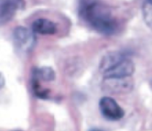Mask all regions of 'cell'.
<instances>
[{
  "label": "cell",
  "instance_id": "1",
  "mask_svg": "<svg viewBox=\"0 0 152 131\" xmlns=\"http://www.w3.org/2000/svg\"><path fill=\"white\" fill-rule=\"evenodd\" d=\"M82 16L87 23L102 34L110 35L115 31L116 22L110 9L98 1L83 6Z\"/></svg>",
  "mask_w": 152,
  "mask_h": 131
},
{
  "label": "cell",
  "instance_id": "2",
  "mask_svg": "<svg viewBox=\"0 0 152 131\" xmlns=\"http://www.w3.org/2000/svg\"><path fill=\"white\" fill-rule=\"evenodd\" d=\"M100 71L104 79L127 78L133 74L135 65L124 54L120 52H110L102 59Z\"/></svg>",
  "mask_w": 152,
  "mask_h": 131
},
{
  "label": "cell",
  "instance_id": "3",
  "mask_svg": "<svg viewBox=\"0 0 152 131\" xmlns=\"http://www.w3.org/2000/svg\"><path fill=\"white\" fill-rule=\"evenodd\" d=\"M13 40L16 47L24 52H28L36 44V37L33 30L25 27H18L13 32Z\"/></svg>",
  "mask_w": 152,
  "mask_h": 131
},
{
  "label": "cell",
  "instance_id": "4",
  "mask_svg": "<svg viewBox=\"0 0 152 131\" xmlns=\"http://www.w3.org/2000/svg\"><path fill=\"white\" fill-rule=\"evenodd\" d=\"M99 107L103 116L113 121L121 119L125 115L124 110L120 105L109 96H104L102 98L99 102Z\"/></svg>",
  "mask_w": 152,
  "mask_h": 131
},
{
  "label": "cell",
  "instance_id": "5",
  "mask_svg": "<svg viewBox=\"0 0 152 131\" xmlns=\"http://www.w3.org/2000/svg\"><path fill=\"white\" fill-rule=\"evenodd\" d=\"M18 7L15 0H0V26L7 24L13 18Z\"/></svg>",
  "mask_w": 152,
  "mask_h": 131
},
{
  "label": "cell",
  "instance_id": "6",
  "mask_svg": "<svg viewBox=\"0 0 152 131\" xmlns=\"http://www.w3.org/2000/svg\"><path fill=\"white\" fill-rule=\"evenodd\" d=\"M127 78H113L104 79L105 88L113 93H125L132 89V83Z\"/></svg>",
  "mask_w": 152,
  "mask_h": 131
},
{
  "label": "cell",
  "instance_id": "7",
  "mask_svg": "<svg viewBox=\"0 0 152 131\" xmlns=\"http://www.w3.org/2000/svg\"><path fill=\"white\" fill-rule=\"evenodd\" d=\"M32 30L42 35H52L56 32V25L47 18H39L32 24Z\"/></svg>",
  "mask_w": 152,
  "mask_h": 131
},
{
  "label": "cell",
  "instance_id": "8",
  "mask_svg": "<svg viewBox=\"0 0 152 131\" xmlns=\"http://www.w3.org/2000/svg\"><path fill=\"white\" fill-rule=\"evenodd\" d=\"M33 79L43 82H51L55 79V72L50 67H41L34 70Z\"/></svg>",
  "mask_w": 152,
  "mask_h": 131
},
{
  "label": "cell",
  "instance_id": "9",
  "mask_svg": "<svg viewBox=\"0 0 152 131\" xmlns=\"http://www.w3.org/2000/svg\"><path fill=\"white\" fill-rule=\"evenodd\" d=\"M32 88H33L36 96L41 98V99H46L50 95V91L46 88H43L40 84V82L36 79H32Z\"/></svg>",
  "mask_w": 152,
  "mask_h": 131
},
{
  "label": "cell",
  "instance_id": "10",
  "mask_svg": "<svg viewBox=\"0 0 152 131\" xmlns=\"http://www.w3.org/2000/svg\"><path fill=\"white\" fill-rule=\"evenodd\" d=\"M143 17L147 25L152 29V0H145L143 5Z\"/></svg>",
  "mask_w": 152,
  "mask_h": 131
},
{
  "label": "cell",
  "instance_id": "11",
  "mask_svg": "<svg viewBox=\"0 0 152 131\" xmlns=\"http://www.w3.org/2000/svg\"><path fill=\"white\" fill-rule=\"evenodd\" d=\"M5 77L3 76V74L0 72V89L1 88H3L4 87V85H5Z\"/></svg>",
  "mask_w": 152,
  "mask_h": 131
},
{
  "label": "cell",
  "instance_id": "12",
  "mask_svg": "<svg viewBox=\"0 0 152 131\" xmlns=\"http://www.w3.org/2000/svg\"><path fill=\"white\" fill-rule=\"evenodd\" d=\"M95 1H97V0H82V4H83V6H85V5H88V4L95 2Z\"/></svg>",
  "mask_w": 152,
  "mask_h": 131
},
{
  "label": "cell",
  "instance_id": "13",
  "mask_svg": "<svg viewBox=\"0 0 152 131\" xmlns=\"http://www.w3.org/2000/svg\"><path fill=\"white\" fill-rule=\"evenodd\" d=\"M15 2L18 4V6L19 7V6H21L22 5V3H23V0H15Z\"/></svg>",
  "mask_w": 152,
  "mask_h": 131
},
{
  "label": "cell",
  "instance_id": "14",
  "mask_svg": "<svg viewBox=\"0 0 152 131\" xmlns=\"http://www.w3.org/2000/svg\"><path fill=\"white\" fill-rule=\"evenodd\" d=\"M90 131H103V130H100V129H97V128H94V129H92Z\"/></svg>",
  "mask_w": 152,
  "mask_h": 131
}]
</instances>
